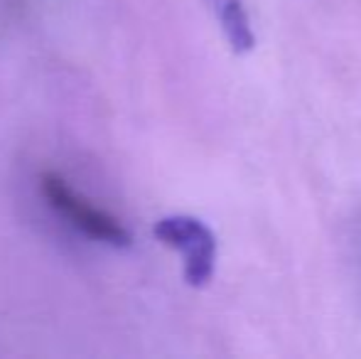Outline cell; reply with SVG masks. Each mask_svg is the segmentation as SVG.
<instances>
[{
    "label": "cell",
    "mask_w": 361,
    "mask_h": 359,
    "mask_svg": "<svg viewBox=\"0 0 361 359\" xmlns=\"http://www.w3.org/2000/svg\"><path fill=\"white\" fill-rule=\"evenodd\" d=\"M152 234L160 244L182 254L187 286H209L216 269V236L204 221L190 214L162 217L152 226Z\"/></svg>",
    "instance_id": "6da1fadb"
},
{
    "label": "cell",
    "mask_w": 361,
    "mask_h": 359,
    "mask_svg": "<svg viewBox=\"0 0 361 359\" xmlns=\"http://www.w3.org/2000/svg\"><path fill=\"white\" fill-rule=\"evenodd\" d=\"M39 182H42V195L49 202V207L59 217H64L74 229H79L81 234H86L94 241H104L111 246H130V241H133L130 231L114 214L89 205V200L76 195L62 175L44 173Z\"/></svg>",
    "instance_id": "7a4b0ae2"
},
{
    "label": "cell",
    "mask_w": 361,
    "mask_h": 359,
    "mask_svg": "<svg viewBox=\"0 0 361 359\" xmlns=\"http://www.w3.org/2000/svg\"><path fill=\"white\" fill-rule=\"evenodd\" d=\"M207 5L214 13L231 52L236 54L253 52V47H256V32H253L251 20H248L246 8H243L241 0H207Z\"/></svg>",
    "instance_id": "3957f363"
}]
</instances>
